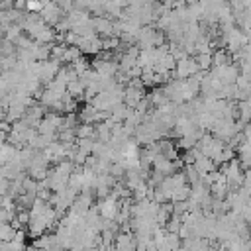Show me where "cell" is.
Here are the masks:
<instances>
[{"mask_svg":"<svg viewBox=\"0 0 251 251\" xmlns=\"http://www.w3.org/2000/svg\"><path fill=\"white\" fill-rule=\"evenodd\" d=\"M4 39H6V27L0 25V41H4Z\"/></svg>","mask_w":251,"mask_h":251,"instance_id":"cell-12","label":"cell"},{"mask_svg":"<svg viewBox=\"0 0 251 251\" xmlns=\"http://www.w3.org/2000/svg\"><path fill=\"white\" fill-rule=\"evenodd\" d=\"M194 169L200 173V176H206L208 173H212V171H216L218 169V165L210 159V157H204V155H200L196 161H194Z\"/></svg>","mask_w":251,"mask_h":251,"instance_id":"cell-6","label":"cell"},{"mask_svg":"<svg viewBox=\"0 0 251 251\" xmlns=\"http://www.w3.org/2000/svg\"><path fill=\"white\" fill-rule=\"evenodd\" d=\"M226 65H231V53L220 47L212 53V67H226Z\"/></svg>","mask_w":251,"mask_h":251,"instance_id":"cell-7","label":"cell"},{"mask_svg":"<svg viewBox=\"0 0 251 251\" xmlns=\"http://www.w3.org/2000/svg\"><path fill=\"white\" fill-rule=\"evenodd\" d=\"M190 198V184H182L171 194V202H186Z\"/></svg>","mask_w":251,"mask_h":251,"instance_id":"cell-10","label":"cell"},{"mask_svg":"<svg viewBox=\"0 0 251 251\" xmlns=\"http://www.w3.org/2000/svg\"><path fill=\"white\" fill-rule=\"evenodd\" d=\"M84 90H86V86L82 84V80L80 78H76V80H73V82H69L67 84V92L73 96V98H82V94H84Z\"/></svg>","mask_w":251,"mask_h":251,"instance_id":"cell-8","label":"cell"},{"mask_svg":"<svg viewBox=\"0 0 251 251\" xmlns=\"http://www.w3.org/2000/svg\"><path fill=\"white\" fill-rule=\"evenodd\" d=\"M112 251H137V241L131 231H120L114 239Z\"/></svg>","mask_w":251,"mask_h":251,"instance_id":"cell-3","label":"cell"},{"mask_svg":"<svg viewBox=\"0 0 251 251\" xmlns=\"http://www.w3.org/2000/svg\"><path fill=\"white\" fill-rule=\"evenodd\" d=\"M175 251H188V249H186V247H182V245H180V247H178V249H175Z\"/></svg>","mask_w":251,"mask_h":251,"instance_id":"cell-15","label":"cell"},{"mask_svg":"<svg viewBox=\"0 0 251 251\" xmlns=\"http://www.w3.org/2000/svg\"><path fill=\"white\" fill-rule=\"evenodd\" d=\"M198 73H200V69H198L194 57H184V59L176 61V67H175V78H178V80H186V78H190V76H194V75H198Z\"/></svg>","mask_w":251,"mask_h":251,"instance_id":"cell-1","label":"cell"},{"mask_svg":"<svg viewBox=\"0 0 251 251\" xmlns=\"http://www.w3.org/2000/svg\"><path fill=\"white\" fill-rule=\"evenodd\" d=\"M194 59L202 73H208L212 69V53H198V55H194Z\"/></svg>","mask_w":251,"mask_h":251,"instance_id":"cell-9","label":"cell"},{"mask_svg":"<svg viewBox=\"0 0 251 251\" xmlns=\"http://www.w3.org/2000/svg\"><path fill=\"white\" fill-rule=\"evenodd\" d=\"M147 100H149L151 108H159V106H163L165 102H169V98H167L163 86H155V88H151V92L147 94Z\"/></svg>","mask_w":251,"mask_h":251,"instance_id":"cell-5","label":"cell"},{"mask_svg":"<svg viewBox=\"0 0 251 251\" xmlns=\"http://www.w3.org/2000/svg\"><path fill=\"white\" fill-rule=\"evenodd\" d=\"M92 27H94V31L100 39H106V37L114 35V22L106 16H92Z\"/></svg>","mask_w":251,"mask_h":251,"instance_id":"cell-4","label":"cell"},{"mask_svg":"<svg viewBox=\"0 0 251 251\" xmlns=\"http://www.w3.org/2000/svg\"><path fill=\"white\" fill-rule=\"evenodd\" d=\"M96 208H98V212H100V216H102L104 220H116L118 214H120V200L110 194L108 198L98 200Z\"/></svg>","mask_w":251,"mask_h":251,"instance_id":"cell-2","label":"cell"},{"mask_svg":"<svg viewBox=\"0 0 251 251\" xmlns=\"http://www.w3.org/2000/svg\"><path fill=\"white\" fill-rule=\"evenodd\" d=\"M25 251H43V249H39V247H35V245H27Z\"/></svg>","mask_w":251,"mask_h":251,"instance_id":"cell-13","label":"cell"},{"mask_svg":"<svg viewBox=\"0 0 251 251\" xmlns=\"http://www.w3.org/2000/svg\"><path fill=\"white\" fill-rule=\"evenodd\" d=\"M25 249H27V245L24 241H16V239L0 241V251H25Z\"/></svg>","mask_w":251,"mask_h":251,"instance_id":"cell-11","label":"cell"},{"mask_svg":"<svg viewBox=\"0 0 251 251\" xmlns=\"http://www.w3.org/2000/svg\"><path fill=\"white\" fill-rule=\"evenodd\" d=\"M6 120V110H0V122H4Z\"/></svg>","mask_w":251,"mask_h":251,"instance_id":"cell-14","label":"cell"}]
</instances>
